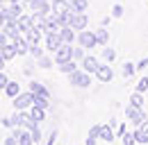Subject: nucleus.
<instances>
[{
    "instance_id": "nucleus-1",
    "label": "nucleus",
    "mask_w": 148,
    "mask_h": 145,
    "mask_svg": "<svg viewBox=\"0 0 148 145\" xmlns=\"http://www.w3.org/2000/svg\"><path fill=\"white\" fill-rule=\"evenodd\" d=\"M69 82H71V86L75 89H89L91 86V75L87 70H75L69 75Z\"/></svg>"
},
{
    "instance_id": "nucleus-2",
    "label": "nucleus",
    "mask_w": 148,
    "mask_h": 145,
    "mask_svg": "<svg viewBox=\"0 0 148 145\" xmlns=\"http://www.w3.org/2000/svg\"><path fill=\"white\" fill-rule=\"evenodd\" d=\"M12 104H14V109H18V111L30 109L34 104V93H32V91H21L16 98H12Z\"/></svg>"
},
{
    "instance_id": "nucleus-3",
    "label": "nucleus",
    "mask_w": 148,
    "mask_h": 145,
    "mask_svg": "<svg viewBox=\"0 0 148 145\" xmlns=\"http://www.w3.org/2000/svg\"><path fill=\"white\" fill-rule=\"evenodd\" d=\"M53 59H55V64L71 61V59H73V43H62L55 52H53Z\"/></svg>"
},
{
    "instance_id": "nucleus-4",
    "label": "nucleus",
    "mask_w": 148,
    "mask_h": 145,
    "mask_svg": "<svg viewBox=\"0 0 148 145\" xmlns=\"http://www.w3.org/2000/svg\"><path fill=\"white\" fill-rule=\"evenodd\" d=\"M77 45H82L84 50H93V48L98 45V39H96V32H87V30L77 32Z\"/></svg>"
},
{
    "instance_id": "nucleus-5",
    "label": "nucleus",
    "mask_w": 148,
    "mask_h": 145,
    "mask_svg": "<svg viewBox=\"0 0 148 145\" xmlns=\"http://www.w3.org/2000/svg\"><path fill=\"white\" fill-rule=\"evenodd\" d=\"M125 116H128V120H130L134 127H139L144 120H146L144 109H141V107H132V104H130V107H125Z\"/></svg>"
},
{
    "instance_id": "nucleus-6",
    "label": "nucleus",
    "mask_w": 148,
    "mask_h": 145,
    "mask_svg": "<svg viewBox=\"0 0 148 145\" xmlns=\"http://www.w3.org/2000/svg\"><path fill=\"white\" fill-rule=\"evenodd\" d=\"M96 79H98V82H103V84L112 82V79H114L112 64H100V66H98V70H96Z\"/></svg>"
},
{
    "instance_id": "nucleus-7",
    "label": "nucleus",
    "mask_w": 148,
    "mask_h": 145,
    "mask_svg": "<svg viewBox=\"0 0 148 145\" xmlns=\"http://www.w3.org/2000/svg\"><path fill=\"white\" fill-rule=\"evenodd\" d=\"M87 23H89V16L87 14H75L71 16V20H69V25L73 27L75 32H82V30H87Z\"/></svg>"
},
{
    "instance_id": "nucleus-8",
    "label": "nucleus",
    "mask_w": 148,
    "mask_h": 145,
    "mask_svg": "<svg viewBox=\"0 0 148 145\" xmlns=\"http://www.w3.org/2000/svg\"><path fill=\"white\" fill-rule=\"evenodd\" d=\"M80 64H82V70H87L89 75H96L98 66H100V59H98V57H93V54H87Z\"/></svg>"
},
{
    "instance_id": "nucleus-9",
    "label": "nucleus",
    "mask_w": 148,
    "mask_h": 145,
    "mask_svg": "<svg viewBox=\"0 0 148 145\" xmlns=\"http://www.w3.org/2000/svg\"><path fill=\"white\" fill-rule=\"evenodd\" d=\"M62 43H64V41H62V36H59V30H57V32H50V34H46V48H48V52H55Z\"/></svg>"
},
{
    "instance_id": "nucleus-10",
    "label": "nucleus",
    "mask_w": 148,
    "mask_h": 145,
    "mask_svg": "<svg viewBox=\"0 0 148 145\" xmlns=\"http://www.w3.org/2000/svg\"><path fill=\"white\" fill-rule=\"evenodd\" d=\"M12 43H14V48H16L18 57H25V54L30 52V43H27V39H25L23 34L16 36V39H12Z\"/></svg>"
},
{
    "instance_id": "nucleus-11",
    "label": "nucleus",
    "mask_w": 148,
    "mask_h": 145,
    "mask_svg": "<svg viewBox=\"0 0 148 145\" xmlns=\"http://www.w3.org/2000/svg\"><path fill=\"white\" fill-rule=\"evenodd\" d=\"M2 32L9 36V39H16V36L23 34V32H21V27H18V20H7V23L2 25Z\"/></svg>"
},
{
    "instance_id": "nucleus-12",
    "label": "nucleus",
    "mask_w": 148,
    "mask_h": 145,
    "mask_svg": "<svg viewBox=\"0 0 148 145\" xmlns=\"http://www.w3.org/2000/svg\"><path fill=\"white\" fill-rule=\"evenodd\" d=\"M59 36H62L64 43H73V39L77 34H75V30L71 27V25H64V27H59Z\"/></svg>"
},
{
    "instance_id": "nucleus-13",
    "label": "nucleus",
    "mask_w": 148,
    "mask_h": 145,
    "mask_svg": "<svg viewBox=\"0 0 148 145\" xmlns=\"http://www.w3.org/2000/svg\"><path fill=\"white\" fill-rule=\"evenodd\" d=\"M0 52H2V57H5V61H12V59H16L18 57V52H16V48H14V43L9 41L7 45H2L0 48Z\"/></svg>"
},
{
    "instance_id": "nucleus-14",
    "label": "nucleus",
    "mask_w": 148,
    "mask_h": 145,
    "mask_svg": "<svg viewBox=\"0 0 148 145\" xmlns=\"http://www.w3.org/2000/svg\"><path fill=\"white\" fill-rule=\"evenodd\" d=\"M32 25H34V14H32V16H23V14H21V16H18V27H21L23 34H25Z\"/></svg>"
},
{
    "instance_id": "nucleus-15",
    "label": "nucleus",
    "mask_w": 148,
    "mask_h": 145,
    "mask_svg": "<svg viewBox=\"0 0 148 145\" xmlns=\"http://www.w3.org/2000/svg\"><path fill=\"white\" fill-rule=\"evenodd\" d=\"M2 93H5L7 98H16V95L21 93V84H18V82H12V79H9V84L5 86V91H2Z\"/></svg>"
},
{
    "instance_id": "nucleus-16",
    "label": "nucleus",
    "mask_w": 148,
    "mask_h": 145,
    "mask_svg": "<svg viewBox=\"0 0 148 145\" xmlns=\"http://www.w3.org/2000/svg\"><path fill=\"white\" fill-rule=\"evenodd\" d=\"M57 68H59V72H64V75H71V72L77 70V61H64V64H57Z\"/></svg>"
},
{
    "instance_id": "nucleus-17",
    "label": "nucleus",
    "mask_w": 148,
    "mask_h": 145,
    "mask_svg": "<svg viewBox=\"0 0 148 145\" xmlns=\"http://www.w3.org/2000/svg\"><path fill=\"white\" fill-rule=\"evenodd\" d=\"M98 138H100V141H105V143H112V141H114V127H112V125H103Z\"/></svg>"
},
{
    "instance_id": "nucleus-18",
    "label": "nucleus",
    "mask_w": 148,
    "mask_h": 145,
    "mask_svg": "<svg viewBox=\"0 0 148 145\" xmlns=\"http://www.w3.org/2000/svg\"><path fill=\"white\" fill-rule=\"evenodd\" d=\"M87 5H89L87 0H69V7L73 9L75 14H84L87 12Z\"/></svg>"
},
{
    "instance_id": "nucleus-19",
    "label": "nucleus",
    "mask_w": 148,
    "mask_h": 145,
    "mask_svg": "<svg viewBox=\"0 0 148 145\" xmlns=\"http://www.w3.org/2000/svg\"><path fill=\"white\" fill-rule=\"evenodd\" d=\"M30 91H32L34 95H48V98H50L48 89H46V86H43L41 82H37V79H32V82H30Z\"/></svg>"
},
{
    "instance_id": "nucleus-20",
    "label": "nucleus",
    "mask_w": 148,
    "mask_h": 145,
    "mask_svg": "<svg viewBox=\"0 0 148 145\" xmlns=\"http://www.w3.org/2000/svg\"><path fill=\"white\" fill-rule=\"evenodd\" d=\"M50 9H53V14H62V12L71 9V7H69L66 0H50Z\"/></svg>"
},
{
    "instance_id": "nucleus-21",
    "label": "nucleus",
    "mask_w": 148,
    "mask_h": 145,
    "mask_svg": "<svg viewBox=\"0 0 148 145\" xmlns=\"http://www.w3.org/2000/svg\"><path fill=\"white\" fill-rule=\"evenodd\" d=\"M16 141H18V145H34V138H32V131L30 129H23Z\"/></svg>"
},
{
    "instance_id": "nucleus-22",
    "label": "nucleus",
    "mask_w": 148,
    "mask_h": 145,
    "mask_svg": "<svg viewBox=\"0 0 148 145\" xmlns=\"http://www.w3.org/2000/svg\"><path fill=\"white\" fill-rule=\"evenodd\" d=\"M37 64H39V68H43V70H48V68H53V64H55V59L53 57H48V54H41L37 59Z\"/></svg>"
},
{
    "instance_id": "nucleus-23",
    "label": "nucleus",
    "mask_w": 148,
    "mask_h": 145,
    "mask_svg": "<svg viewBox=\"0 0 148 145\" xmlns=\"http://www.w3.org/2000/svg\"><path fill=\"white\" fill-rule=\"evenodd\" d=\"M134 72H137V64H130V61H125V64H123V68H121V75H123L125 79H130Z\"/></svg>"
},
{
    "instance_id": "nucleus-24",
    "label": "nucleus",
    "mask_w": 148,
    "mask_h": 145,
    "mask_svg": "<svg viewBox=\"0 0 148 145\" xmlns=\"http://www.w3.org/2000/svg\"><path fill=\"white\" fill-rule=\"evenodd\" d=\"M30 113H32V118H34L37 123H41V120L46 118V109L37 107V104H32V107H30Z\"/></svg>"
},
{
    "instance_id": "nucleus-25",
    "label": "nucleus",
    "mask_w": 148,
    "mask_h": 145,
    "mask_svg": "<svg viewBox=\"0 0 148 145\" xmlns=\"http://www.w3.org/2000/svg\"><path fill=\"white\" fill-rule=\"evenodd\" d=\"M100 59H103L105 64H112V61L116 59V50H114V48H105V50L100 52Z\"/></svg>"
},
{
    "instance_id": "nucleus-26",
    "label": "nucleus",
    "mask_w": 148,
    "mask_h": 145,
    "mask_svg": "<svg viewBox=\"0 0 148 145\" xmlns=\"http://www.w3.org/2000/svg\"><path fill=\"white\" fill-rule=\"evenodd\" d=\"M130 104H132V107H141V109H144V93L134 91V93L130 95Z\"/></svg>"
},
{
    "instance_id": "nucleus-27",
    "label": "nucleus",
    "mask_w": 148,
    "mask_h": 145,
    "mask_svg": "<svg viewBox=\"0 0 148 145\" xmlns=\"http://www.w3.org/2000/svg\"><path fill=\"white\" fill-rule=\"evenodd\" d=\"M7 7H9V12H12V16H14V18H18L21 14H23V0H18V2H9Z\"/></svg>"
},
{
    "instance_id": "nucleus-28",
    "label": "nucleus",
    "mask_w": 148,
    "mask_h": 145,
    "mask_svg": "<svg viewBox=\"0 0 148 145\" xmlns=\"http://www.w3.org/2000/svg\"><path fill=\"white\" fill-rule=\"evenodd\" d=\"M34 104L48 111V109H50V98H48V95H34Z\"/></svg>"
},
{
    "instance_id": "nucleus-29",
    "label": "nucleus",
    "mask_w": 148,
    "mask_h": 145,
    "mask_svg": "<svg viewBox=\"0 0 148 145\" xmlns=\"http://www.w3.org/2000/svg\"><path fill=\"white\" fill-rule=\"evenodd\" d=\"M96 39H98V45H105V43L110 41V32H107V27H100V30L96 32Z\"/></svg>"
},
{
    "instance_id": "nucleus-30",
    "label": "nucleus",
    "mask_w": 148,
    "mask_h": 145,
    "mask_svg": "<svg viewBox=\"0 0 148 145\" xmlns=\"http://www.w3.org/2000/svg\"><path fill=\"white\" fill-rule=\"evenodd\" d=\"M134 136H137V143L148 145V131H144L141 127H137V129H134Z\"/></svg>"
},
{
    "instance_id": "nucleus-31",
    "label": "nucleus",
    "mask_w": 148,
    "mask_h": 145,
    "mask_svg": "<svg viewBox=\"0 0 148 145\" xmlns=\"http://www.w3.org/2000/svg\"><path fill=\"white\" fill-rule=\"evenodd\" d=\"M121 138H123V145H137V136H134V131H125Z\"/></svg>"
},
{
    "instance_id": "nucleus-32",
    "label": "nucleus",
    "mask_w": 148,
    "mask_h": 145,
    "mask_svg": "<svg viewBox=\"0 0 148 145\" xmlns=\"http://www.w3.org/2000/svg\"><path fill=\"white\" fill-rule=\"evenodd\" d=\"M27 54H32L34 59H39L41 54H46V52H43V48H41V43H34V45H30V52H27Z\"/></svg>"
},
{
    "instance_id": "nucleus-33",
    "label": "nucleus",
    "mask_w": 148,
    "mask_h": 145,
    "mask_svg": "<svg viewBox=\"0 0 148 145\" xmlns=\"http://www.w3.org/2000/svg\"><path fill=\"white\" fill-rule=\"evenodd\" d=\"M134 91H139V93H148V77H141V79L137 82Z\"/></svg>"
},
{
    "instance_id": "nucleus-34",
    "label": "nucleus",
    "mask_w": 148,
    "mask_h": 145,
    "mask_svg": "<svg viewBox=\"0 0 148 145\" xmlns=\"http://www.w3.org/2000/svg\"><path fill=\"white\" fill-rule=\"evenodd\" d=\"M87 54H84V48L82 45H77V48H73V61H82Z\"/></svg>"
},
{
    "instance_id": "nucleus-35",
    "label": "nucleus",
    "mask_w": 148,
    "mask_h": 145,
    "mask_svg": "<svg viewBox=\"0 0 148 145\" xmlns=\"http://www.w3.org/2000/svg\"><path fill=\"white\" fill-rule=\"evenodd\" d=\"M41 123H37V125H32V129H30V131H32V138H34V143H41Z\"/></svg>"
},
{
    "instance_id": "nucleus-36",
    "label": "nucleus",
    "mask_w": 148,
    "mask_h": 145,
    "mask_svg": "<svg viewBox=\"0 0 148 145\" xmlns=\"http://www.w3.org/2000/svg\"><path fill=\"white\" fill-rule=\"evenodd\" d=\"M100 129H103V125H91L89 127V136L98 138V136H100Z\"/></svg>"
},
{
    "instance_id": "nucleus-37",
    "label": "nucleus",
    "mask_w": 148,
    "mask_h": 145,
    "mask_svg": "<svg viewBox=\"0 0 148 145\" xmlns=\"http://www.w3.org/2000/svg\"><path fill=\"white\" fill-rule=\"evenodd\" d=\"M112 16H114V18L123 16V5H114V7H112Z\"/></svg>"
},
{
    "instance_id": "nucleus-38",
    "label": "nucleus",
    "mask_w": 148,
    "mask_h": 145,
    "mask_svg": "<svg viewBox=\"0 0 148 145\" xmlns=\"http://www.w3.org/2000/svg\"><path fill=\"white\" fill-rule=\"evenodd\" d=\"M9 84V77H7V72L0 70V91H5V86Z\"/></svg>"
},
{
    "instance_id": "nucleus-39",
    "label": "nucleus",
    "mask_w": 148,
    "mask_h": 145,
    "mask_svg": "<svg viewBox=\"0 0 148 145\" xmlns=\"http://www.w3.org/2000/svg\"><path fill=\"white\" fill-rule=\"evenodd\" d=\"M0 127H5V129H14V120H12V116H9V118H2V123H0Z\"/></svg>"
},
{
    "instance_id": "nucleus-40",
    "label": "nucleus",
    "mask_w": 148,
    "mask_h": 145,
    "mask_svg": "<svg viewBox=\"0 0 148 145\" xmlns=\"http://www.w3.org/2000/svg\"><path fill=\"white\" fill-rule=\"evenodd\" d=\"M9 41H12V39H9V36L5 34V32H2V27H0V48H2V45H7Z\"/></svg>"
},
{
    "instance_id": "nucleus-41",
    "label": "nucleus",
    "mask_w": 148,
    "mask_h": 145,
    "mask_svg": "<svg viewBox=\"0 0 148 145\" xmlns=\"http://www.w3.org/2000/svg\"><path fill=\"white\" fill-rule=\"evenodd\" d=\"M55 141H57V129H53L50 136H48V143H43V145H55Z\"/></svg>"
},
{
    "instance_id": "nucleus-42",
    "label": "nucleus",
    "mask_w": 148,
    "mask_h": 145,
    "mask_svg": "<svg viewBox=\"0 0 148 145\" xmlns=\"http://www.w3.org/2000/svg\"><path fill=\"white\" fill-rule=\"evenodd\" d=\"M2 143H5V145H18V141H16V136H12V134H9V136H7Z\"/></svg>"
},
{
    "instance_id": "nucleus-43",
    "label": "nucleus",
    "mask_w": 148,
    "mask_h": 145,
    "mask_svg": "<svg viewBox=\"0 0 148 145\" xmlns=\"http://www.w3.org/2000/svg\"><path fill=\"white\" fill-rule=\"evenodd\" d=\"M128 131V125H116V136H123Z\"/></svg>"
},
{
    "instance_id": "nucleus-44",
    "label": "nucleus",
    "mask_w": 148,
    "mask_h": 145,
    "mask_svg": "<svg viewBox=\"0 0 148 145\" xmlns=\"http://www.w3.org/2000/svg\"><path fill=\"white\" fill-rule=\"evenodd\" d=\"M84 145H98V138H93V136H87Z\"/></svg>"
},
{
    "instance_id": "nucleus-45",
    "label": "nucleus",
    "mask_w": 148,
    "mask_h": 145,
    "mask_svg": "<svg viewBox=\"0 0 148 145\" xmlns=\"http://www.w3.org/2000/svg\"><path fill=\"white\" fill-rule=\"evenodd\" d=\"M148 66V59H141V61H139V64H137V70H144V68H146Z\"/></svg>"
},
{
    "instance_id": "nucleus-46",
    "label": "nucleus",
    "mask_w": 148,
    "mask_h": 145,
    "mask_svg": "<svg viewBox=\"0 0 148 145\" xmlns=\"http://www.w3.org/2000/svg\"><path fill=\"white\" fill-rule=\"evenodd\" d=\"M5 64H7V61H5V57H2V52H0V70H5Z\"/></svg>"
},
{
    "instance_id": "nucleus-47",
    "label": "nucleus",
    "mask_w": 148,
    "mask_h": 145,
    "mask_svg": "<svg viewBox=\"0 0 148 145\" xmlns=\"http://www.w3.org/2000/svg\"><path fill=\"white\" fill-rule=\"evenodd\" d=\"M139 127H141L144 131H148V118H146V120H144V123H141V125H139Z\"/></svg>"
},
{
    "instance_id": "nucleus-48",
    "label": "nucleus",
    "mask_w": 148,
    "mask_h": 145,
    "mask_svg": "<svg viewBox=\"0 0 148 145\" xmlns=\"http://www.w3.org/2000/svg\"><path fill=\"white\" fill-rule=\"evenodd\" d=\"M5 2H9V0H0V5H5Z\"/></svg>"
},
{
    "instance_id": "nucleus-49",
    "label": "nucleus",
    "mask_w": 148,
    "mask_h": 145,
    "mask_svg": "<svg viewBox=\"0 0 148 145\" xmlns=\"http://www.w3.org/2000/svg\"><path fill=\"white\" fill-rule=\"evenodd\" d=\"M23 2H27V5H30V0H23Z\"/></svg>"
},
{
    "instance_id": "nucleus-50",
    "label": "nucleus",
    "mask_w": 148,
    "mask_h": 145,
    "mask_svg": "<svg viewBox=\"0 0 148 145\" xmlns=\"http://www.w3.org/2000/svg\"><path fill=\"white\" fill-rule=\"evenodd\" d=\"M0 123H2V118H0Z\"/></svg>"
},
{
    "instance_id": "nucleus-51",
    "label": "nucleus",
    "mask_w": 148,
    "mask_h": 145,
    "mask_svg": "<svg viewBox=\"0 0 148 145\" xmlns=\"http://www.w3.org/2000/svg\"><path fill=\"white\" fill-rule=\"evenodd\" d=\"M34 145H39V143H34Z\"/></svg>"
}]
</instances>
